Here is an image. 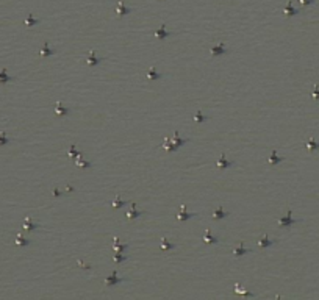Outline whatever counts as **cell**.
<instances>
[{
  "label": "cell",
  "instance_id": "cell-1",
  "mask_svg": "<svg viewBox=\"0 0 319 300\" xmlns=\"http://www.w3.org/2000/svg\"><path fill=\"white\" fill-rule=\"evenodd\" d=\"M296 222H297V221L291 217V213H288L286 217L280 219V225H283V227H290V225H292V224H296Z\"/></svg>",
  "mask_w": 319,
  "mask_h": 300
},
{
  "label": "cell",
  "instance_id": "cell-5",
  "mask_svg": "<svg viewBox=\"0 0 319 300\" xmlns=\"http://www.w3.org/2000/svg\"><path fill=\"white\" fill-rule=\"evenodd\" d=\"M227 50L224 49V45H219V47H213L211 49V53L213 55H219V53H225Z\"/></svg>",
  "mask_w": 319,
  "mask_h": 300
},
{
  "label": "cell",
  "instance_id": "cell-2",
  "mask_svg": "<svg viewBox=\"0 0 319 300\" xmlns=\"http://www.w3.org/2000/svg\"><path fill=\"white\" fill-rule=\"evenodd\" d=\"M155 35H157L158 38L164 39V38H168V36H171V33H169V31H166V30H164V25H163L160 30H157V31H155Z\"/></svg>",
  "mask_w": 319,
  "mask_h": 300
},
{
  "label": "cell",
  "instance_id": "cell-29",
  "mask_svg": "<svg viewBox=\"0 0 319 300\" xmlns=\"http://www.w3.org/2000/svg\"><path fill=\"white\" fill-rule=\"evenodd\" d=\"M308 149H319V144H318V142H313V141H311L310 144H308Z\"/></svg>",
  "mask_w": 319,
  "mask_h": 300
},
{
  "label": "cell",
  "instance_id": "cell-13",
  "mask_svg": "<svg viewBox=\"0 0 319 300\" xmlns=\"http://www.w3.org/2000/svg\"><path fill=\"white\" fill-rule=\"evenodd\" d=\"M225 216H227V213L222 211V208L216 209V213H214V217H216V219H219V217H225Z\"/></svg>",
  "mask_w": 319,
  "mask_h": 300
},
{
  "label": "cell",
  "instance_id": "cell-23",
  "mask_svg": "<svg viewBox=\"0 0 319 300\" xmlns=\"http://www.w3.org/2000/svg\"><path fill=\"white\" fill-rule=\"evenodd\" d=\"M274 244V241H269V239H261L260 241V245H271Z\"/></svg>",
  "mask_w": 319,
  "mask_h": 300
},
{
  "label": "cell",
  "instance_id": "cell-14",
  "mask_svg": "<svg viewBox=\"0 0 319 300\" xmlns=\"http://www.w3.org/2000/svg\"><path fill=\"white\" fill-rule=\"evenodd\" d=\"M282 159H283V158H278V156L275 155V152H272V156L269 158V161H271V163H274V164H275V163H280Z\"/></svg>",
  "mask_w": 319,
  "mask_h": 300
},
{
  "label": "cell",
  "instance_id": "cell-27",
  "mask_svg": "<svg viewBox=\"0 0 319 300\" xmlns=\"http://www.w3.org/2000/svg\"><path fill=\"white\" fill-rule=\"evenodd\" d=\"M196 121L202 122V121H207V117H205V116H202L200 113H197V114H196Z\"/></svg>",
  "mask_w": 319,
  "mask_h": 300
},
{
  "label": "cell",
  "instance_id": "cell-30",
  "mask_svg": "<svg viewBox=\"0 0 319 300\" xmlns=\"http://www.w3.org/2000/svg\"><path fill=\"white\" fill-rule=\"evenodd\" d=\"M125 259H127V256H121V255H117V256H116V261H117V263L125 261Z\"/></svg>",
  "mask_w": 319,
  "mask_h": 300
},
{
  "label": "cell",
  "instance_id": "cell-4",
  "mask_svg": "<svg viewBox=\"0 0 319 300\" xmlns=\"http://www.w3.org/2000/svg\"><path fill=\"white\" fill-rule=\"evenodd\" d=\"M117 13H119L121 16H122V14H128V13H131V8H125V6L121 3V5H119V8H117Z\"/></svg>",
  "mask_w": 319,
  "mask_h": 300
},
{
  "label": "cell",
  "instance_id": "cell-20",
  "mask_svg": "<svg viewBox=\"0 0 319 300\" xmlns=\"http://www.w3.org/2000/svg\"><path fill=\"white\" fill-rule=\"evenodd\" d=\"M121 205H125V202H124V200H121V199H116V202L113 203V206H114V208H119Z\"/></svg>",
  "mask_w": 319,
  "mask_h": 300
},
{
  "label": "cell",
  "instance_id": "cell-6",
  "mask_svg": "<svg viewBox=\"0 0 319 300\" xmlns=\"http://www.w3.org/2000/svg\"><path fill=\"white\" fill-rule=\"evenodd\" d=\"M13 80V77H9V75H6V71H2L0 72V81H11Z\"/></svg>",
  "mask_w": 319,
  "mask_h": 300
},
{
  "label": "cell",
  "instance_id": "cell-21",
  "mask_svg": "<svg viewBox=\"0 0 319 300\" xmlns=\"http://www.w3.org/2000/svg\"><path fill=\"white\" fill-rule=\"evenodd\" d=\"M183 213H185V208H183ZM194 216L196 214H180V216H178V219L183 221V219H189V217H194Z\"/></svg>",
  "mask_w": 319,
  "mask_h": 300
},
{
  "label": "cell",
  "instance_id": "cell-33",
  "mask_svg": "<svg viewBox=\"0 0 319 300\" xmlns=\"http://www.w3.org/2000/svg\"><path fill=\"white\" fill-rule=\"evenodd\" d=\"M314 97H316V99H319V91H318V88L314 89Z\"/></svg>",
  "mask_w": 319,
  "mask_h": 300
},
{
  "label": "cell",
  "instance_id": "cell-3",
  "mask_svg": "<svg viewBox=\"0 0 319 300\" xmlns=\"http://www.w3.org/2000/svg\"><path fill=\"white\" fill-rule=\"evenodd\" d=\"M232 164H233V161H227L224 156L219 158V161H218V166H221V167H228V166H232Z\"/></svg>",
  "mask_w": 319,
  "mask_h": 300
},
{
  "label": "cell",
  "instance_id": "cell-25",
  "mask_svg": "<svg viewBox=\"0 0 319 300\" xmlns=\"http://www.w3.org/2000/svg\"><path fill=\"white\" fill-rule=\"evenodd\" d=\"M139 214H142V213H138L136 209H133V211H130L128 213V217H138Z\"/></svg>",
  "mask_w": 319,
  "mask_h": 300
},
{
  "label": "cell",
  "instance_id": "cell-32",
  "mask_svg": "<svg viewBox=\"0 0 319 300\" xmlns=\"http://www.w3.org/2000/svg\"><path fill=\"white\" fill-rule=\"evenodd\" d=\"M69 153H71V155H77V152H75V147H71V150H69Z\"/></svg>",
  "mask_w": 319,
  "mask_h": 300
},
{
  "label": "cell",
  "instance_id": "cell-28",
  "mask_svg": "<svg viewBox=\"0 0 319 300\" xmlns=\"http://www.w3.org/2000/svg\"><path fill=\"white\" fill-rule=\"evenodd\" d=\"M114 250H117V252H124V250H127V245H116Z\"/></svg>",
  "mask_w": 319,
  "mask_h": 300
},
{
  "label": "cell",
  "instance_id": "cell-12",
  "mask_svg": "<svg viewBox=\"0 0 319 300\" xmlns=\"http://www.w3.org/2000/svg\"><path fill=\"white\" fill-rule=\"evenodd\" d=\"M99 61H100V58H95V56H94V53H91V56H89V59H88V63H89V64H91V66H94V64H97Z\"/></svg>",
  "mask_w": 319,
  "mask_h": 300
},
{
  "label": "cell",
  "instance_id": "cell-19",
  "mask_svg": "<svg viewBox=\"0 0 319 300\" xmlns=\"http://www.w3.org/2000/svg\"><path fill=\"white\" fill-rule=\"evenodd\" d=\"M246 252H249V249H244V247H242V245H241V247H239V249H236V250H235V255H242V253H246Z\"/></svg>",
  "mask_w": 319,
  "mask_h": 300
},
{
  "label": "cell",
  "instance_id": "cell-8",
  "mask_svg": "<svg viewBox=\"0 0 319 300\" xmlns=\"http://www.w3.org/2000/svg\"><path fill=\"white\" fill-rule=\"evenodd\" d=\"M38 224H33L31 221H25L24 222V228H27V230H33V228H38Z\"/></svg>",
  "mask_w": 319,
  "mask_h": 300
},
{
  "label": "cell",
  "instance_id": "cell-11",
  "mask_svg": "<svg viewBox=\"0 0 319 300\" xmlns=\"http://www.w3.org/2000/svg\"><path fill=\"white\" fill-rule=\"evenodd\" d=\"M160 77H161V75L157 74V72H155V69H150V71H149V74H147V78H152V80L160 78Z\"/></svg>",
  "mask_w": 319,
  "mask_h": 300
},
{
  "label": "cell",
  "instance_id": "cell-18",
  "mask_svg": "<svg viewBox=\"0 0 319 300\" xmlns=\"http://www.w3.org/2000/svg\"><path fill=\"white\" fill-rule=\"evenodd\" d=\"M17 244H22V245H28V244H30V241H27V239H22V236L19 235V236H17Z\"/></svg>",
  "mask_w": 319,
  "mask_h": 300
},
{
  "label": "cell",
  "instance_id": "cell-26",
  "mask_svg": "<svg viewBox=\"0 0 319 300\" xmlns=\"http://www.w3.org/2000/svg\"><path fill=\"white\" fill-rule=\"evenodd\" d=\"M38 19H33V17H28L27 19V25H33V24H38Z\"/></svg>",
  "mask_w": 319,
  "mask_h": 300
},
{
  "label": "cell",
  "instance_id": "cell-15",
  "mask_svg": "<svg viewBox=\"0 0 319 300\" xmlns=\"http://www.w3.org/2000/svg\"><path fill=\"white\" fill-rule=\"evenodd\" d=\"M204 239H205V241H207V242H208V241H210V242H218V239H216V238H213V236H211V235H210V233H208V231L205 233Z\"/></svg>",
  "mask_w": 319,
  "mask_h": 300
},
{
  "label": "cell",
  "instance_id": "cell-31",
  "mask_svg": "<svg viewBox=\"0 0 319 300\" xmlns=\"http://www.w3.org/2000/svg\"><path fill=\"white\" fill-rule=\"evenodd\" d=\"M300 2L304 3V5H311V3H314L316 0H300Z\"/></svg>",
  "mask_w": 319,
  "mask_h": 300
},
{
  "label": "cell",
  "instance_id": "cell-7",
  "mask_svg": "<svg viewBox=\"0 0 319 300\" xmlns=\"http://www.w3.org/2000/svg\"><path fill=\"white\" fill-rule=\"evenodd\" d=\"M285 13H286L288 16H294V14H297L299 11H297V9H294V8H292V6H291V3H290V5H288L286 8H285Z\"/></svg>",
  "mask_w": 319,
  "mask_h": 300
},
{
  "label": "cell",
  "instance_id": "cell-17",
  "mask_svg": "<svg viewBox=\"0 0 319 300\" xmlns=\"http://www.w3.org/2000/svg\"><path fill=\"white\" fill-rule=\"evenodd\" d=\"M161 244H163V250L174 249V244H168V242H166V239H163V242H161Z\"/></svg>",
  "mask_w": 319,
  "mask_h": 300
},
{
  "label": "cell",
  "instance_id": "cell-10",
  "mask_svg": "<svg viewBox=\"0 0 319 300\" xmlns=\"http://www.w3.org/2000/svg\"><path fill=\"white\" fill-rule=\"evenodd\" d=\"M56 113H58V114H67V113H71V109H69V108H63L61 105H58V106H56Z\"/></svg>",
  "mask_w": 319,
  "mask_h": 300
},
{
  "label": "cell",
  "instance_id": "cell-22",
  "mask_svg": "<svg viewBox=\"0 0 319 300\" xmlns=\"http://www.w3.org/2000/svg\"><path fill=\"white\" fill-rule=\"evenodd\" d=\"M8 142H9V139L2 133V135H0V144H8Z\"/></svg>",
  "mask_w": 319,
  "mask_h": 300
},
{
  "label": "cell",
  "instance_id": "cell-24",
  "mask_svg": "<svg viewBox=\"0 0 319 300\" xmlns=\"http://www.w3.org/2000/svg\"><path fill=\"white\" fill-rule=\"evenodd\" d=\"M172 139H174V141L177 142V145H182V144H185V142H186V141H182V139L178 138V135H175V136H174V138H172Z\"/></svg>",
  "mask_w": 319,
  "mask_h": 300
},
{
  "label": "cell",
  "instance_id": "cell-9",
  "mask_svg": "<svg viewBox=\"0 0 319 300\" xmlns=\"http://www.w3.org/2000/svg\"><path fill=\"white\" fill-rule=\"evenodd\" d=\"M114 275H116V272L111 277H108V278H106V285H113V283H119V281H121V278H116Z\"/></svg>",
  "mask_w": 319,
  "mask_h": 300
},
{
  "label": "cell",
  "instance_id": "cell-16",
  "mask_svg": "<svg viewBox=\"0 0 319 300\" xmlns=\"http://www.w3.org/2000/svg\"><path fill=\"white\" fill-rule=\"evenodd\" d=\"M41 53H42V55H52V53H53V50H50V49H49V45H47V44H45V45H44V49H42V52H41Z\"/></svg>",
  "mask_w": 319,
  "mask_h": 300
}]
</instances>
